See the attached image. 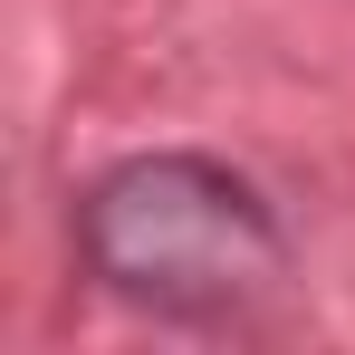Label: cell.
<instances>
[{"mask_svg": "<svg viewBox=\"0 0 355 355\" xmlns=\"http://www.w3.org/2000/svg\"><path fill=\"white\" fill-rule=\"evenodd\" d=\"M67 240H77V269L116 307L164 327H231L288 279L279 202L202 144H154L106 164L77 192Z\"/></svg>", "mask_w": 355, "mask_h": 355, "instance_id": "obj_1", "label": "cell"}]
</instances>
